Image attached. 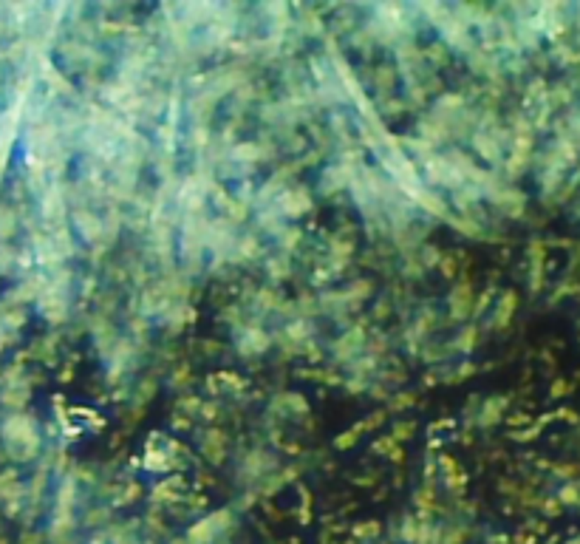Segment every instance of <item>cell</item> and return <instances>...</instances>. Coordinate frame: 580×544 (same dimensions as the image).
Instances as JSON below:
<instances>
[{
    "label": "cell",
    "instance_id": "obj_4",
    "mask_svg": "<svg viewBox=\"0 0 580 544\" xmlns=\"http://www.w3.org/2000/svg\"><path fill=\"white\" fill-rule=\"evenodd\" d=\"M354 343H357V346L362 343V332H357V329H354V332H348V334H345V337H343V340L337 343V354H340V357H351V349H354Z\"/></svg>",
    "mask_w": 580,
    "mask_h": 544
},
{
    "label": "cell",
    "instance_id": "obj_1",
    "mask_svg": "<svg viewBox=\"0 0 580 544\" xmlns=\"http://www.w3.org/2000/svg\"><path fill=\"white\" fill-rule=\"evenodd\" d=\"M74 222H77L80 236H82L88 244H97V241L105 238V227H102V222H99L94 213H88V210H77V213H74Z\"/></svg>",
    "mask_w": 580,
    "mask_h": 544
},
{
    "label": "cell",
    "instance_id": "obj_3",
    "mask_svg": "<svg viewBox=\"0 0 580 544\" xmlns=\"http://www.w3.org/2000/svg\"><path fill=\"white\" fill-rule=\"evenodd\" d=\"M470 301H473L470 284H459V286L453 289V295H450V312H453L456 320H462V318L470 312Z\"/></svg>",
    "mask_w": 580,
    "mask_h": 544
},
{
    "label": "cell",
    "instance_id": "obj_2",
    "mask_svg": "<svg viewBox=\"0 0 580 544\" xmlns=\"http://www.w3.org/2000/svg\"><path fill=\"white\" fill-rule=\"evenodd\" d=\"M309 205H311V199H309V193L303 188H295V191L280 196V213L283 216H300V213L309 210Z\"/></svg>",
    "mask_w": 580,
    "mask_h": 544
},
{
    "label": "cell",
    "instance_id": "obj_5",
    "mask_svg": "<svg viewBox=\"0 0 580 544\" xmlns=\"http://www.w3.org/2000/svg\"><path fill=\"white\" fill-rule=\"evenodd\" d=\"M510 309H512V298H507V303H501V312H498V326H504V323H507Z\"/></svg>",
    "mask_w": 580,
    "mask_h": 544
}]
</instances>
